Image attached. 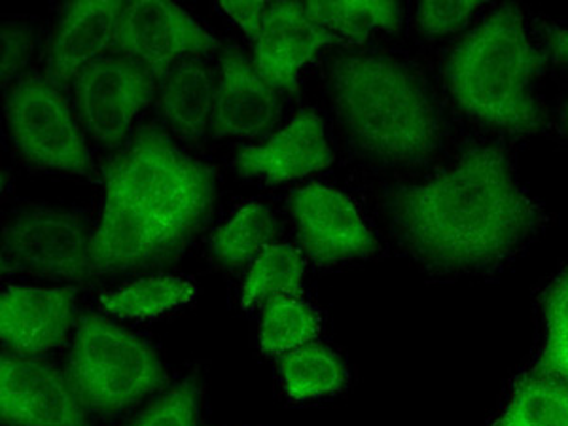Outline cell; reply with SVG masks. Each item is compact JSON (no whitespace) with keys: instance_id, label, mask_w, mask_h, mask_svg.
<instances>
[{"instance_id":"obj_1","label":"cell","mask_w":568,"mask_h":426,"mask_svg":"<svg viewBox=\"0 0 568 426\" xmlns=\"http://www.w3.org/2000/svg\"><path fill=\"white\" fill-rule=\"evenodd\" d=\"M385 213L396 240L433 272H491L542 230L500 146H470L425 181L388 190Z\"/></svg>"},{"instance_id":"obj_2","label":"cell","mask_w":568,"mask_h":426,"mask_svg":"<svg viewBox=\"0 0 568 426\" xmlns=\"http://www.w3.org/2000/svg\"><path fill=\"white\" fill-rule=\"evenodd\" d=\"M93 235V281L176 264L213 219L216 169L187 154L163 128L142 125L103 169Z\"/></svg>"},{"instance_id":"obj_3","label":"cell","mask_w":568,"mask_h":426,"mask_svg":"<svg viewBox=\"0 0 568 426\" xmlns=\"http://www.w3.org/2000/svg\"><path fill=\"white\" fill-rule=\"evenodd\" d=\"M326 91L337 135L356 160L415 169L438 155L446 120L414 61L383 50H345L328 61Z\"/></svg>"},{"instance_id":"obj_4","label":"cell","mask_w":568,"mask_h":426,"mask_svg":"<svg viewBox=\"0 0 568 426\" xmlns=\"http://www.w3.org/2000/svg\"><path fill=\"white\" fill-rule=\"evenodd\" d=\"M546 65L532 44L524 13L514 4L493 10L453 48L444 80L466 116L511 135H532L546 125L535 82Z\"/></svg>"},{"instance_id":"obj_5","label":"cell","mask_w":568,"mask_h":426,"mask_svg":"<svg viewBox=\"0 0 568 426\" xmlns=\"http://www.w3.org/2000/svg\"><path fill=\"white\" fill-rule=\"evenodd\" d=\"M67 372L80 400L99 417H116L162 390L168 368L144 337L88 313L78 321Z\"/></svg>"},{"instance_id":"obj_6","label":"cell","mask_w":568,"mask_h":426,"mask_svg":"<svg viewBox=\"0 0 568 426\" xmlns=\"http://www.w3.org/2000/svg\"><path fill=\"white\" fill-rule=\"evenodd\" d=\"M95 224L80 211L23 203L4 216L2 275L53 284H91L90 245Z\"/></svg>"},{"instance_id":"obj_7","label":"cell","mask_w":568,"mask_h":426,"mask_svg":"<svg viewBox=\"0 0 568 426\" xmlns=\"http://www.w3.org/2000/svg\"><path fill=\"white\" fill-rule=\"evenodd\" d=\"M4 120L16 154L29 168L93 176L90 146L72 99L42 72H27L4 91Z\"/></svg>"},{"instance_id":"obj_8","label":"cell","mask_w":568,"mask_h":426,"mask_svg":"<svg viewBox=\"0 0 568 426\" xmlns=\"http://www.w3.org/2000/svg\"><path fill=\"white\" fill-rule=\"evenodd\" d=\"M71 93L85 136L118 150L135 133L142 110L158 98V78L120 53H109L74 78Z\"/></svg>"},{"instance_id":"obj_9","label":"cell","mask_w":568,"mask_h":426,"mask_svg":"<svg viewBox=\"0 0 568 426\" xmlns=\"http://www.w3.org/2000/svg\"><path fill=\"white\" fill-rule=\"evenodd\" d=\"M220 48L222 42L175 2L141 0L125 4L114 50L160 78L176 63Z\"/></svg>"},{"instance_id":"obj_10","label":"cell","mask_w":568,"mask_h":426,"mask_svg":"<svg viewBox=\"0 0 568 426\" xmlns=\"http://www.w3.org/2000/svg\"><path fill=\"white\" fill-rule=\"evenodd\" d=\"M294 232L305 258L317 265H336L372 258L379 243L349 195L313 182L288 197Z\"/></svg>"},{"instance_id":"obj_11","label":"cell","mask_w":568,"mask_h":426,"mask_svg":"<svg viewBox=\"0 0 568 426\" xmlns=\"http://www.w3.org/2000/svg\"><path fill=\"white\" fill-rule=\"evenodd\" d=\"M0 419L4 426H91L67 368L8 351L0 358Z\"/></svg>"},{"instance_id":"obj_12","label":"cell","mask_w":568,"mask_h":426,"mask_svg":"<svg viewBox=\"0 0 568 426\" xmlns=\"http://www.w3.org/2000/svg\"><path fill=\"white\" fill-rule=\"evenodd\" d=\"M78 286H8L0 296V342L8 353L44 356L77 329Z\"/></svg>"},{"instance_id":"obj_13","label":"cell","mask_w":568,"mask_h":426,"mask_svg":"<svg viewBox=\"0 0 568 426\" xmlns=\"http://www.w3.org/2000/svg\"><path fill=\"white\" fill-rule=\"evenodd\" d=\"M281 116V91L262 77L254 59L241 48H224L216 74L213 139H262L275 130Z\"/></svg>"},{"instance_id":"obj_14","label":"cell","mask_w":568,"mask_h":426,"mask_svg":"<svg viewBox=\"0 0 568 426\" xmlns=\"http://www.w3.org/2000/svg\"><path fill=\"white\" fill-rule=\"evenodd\" d=\"M125 2H71L61 8L44 50L42 74L71 90L85 67L116 48L118 23Z\"/></svg>"},{"instance_id":"obj_15","label":"cell","mask_w":568,"mask_h":426,"mask_svg":"<svg viewBox=\"0 0 568 426\" xmlns=\"http://www.w3.org/2000/svg\"><path fill=\"white\" fill-rule=\"evenodd\" d=\"M334 160L323 118L305 110L267 141L241 150L233 169L246 179L277 184L321 173Z\"/></svg>"},{"instance_id":"obj_16","label":"cell","mask_w":568,"mask_h":426,"mask_svg":"<svg viewBox=\"0 0 568 426\" xmlns=\"http://www.w3.org/2000/svg\"><path fill=\"white\" fill-rule=\"evenodd\" d=\"M334 42L305 2H272L252 59L273 88L294 93L304 67Z\"/></svg>"},{"instance_id":"obj_17","label":"cell","mask_w":568,"mask_h":426,"mask_svg":"<svg viewBox=\"0 0 568 426\" xmlns=\"http://www.w3.org/2000/svg\"><path fill=\"white\" fill-rule=\"evenodd\" d=\"M216 77L201 59H186L158 78V109L168 133L200 142L213 125Z\"/></svg>"},{"instance_id":"obj_18","label":"cell","mask_w":568,"mask_h":426,"mask_svg":"<svg viewBox=\"0 0 568 426\" xmlns=\"http://www.w3.org/2000/svg\"><path fill=\"white\" fill-rule=\"evenodd\" d=\"M195 284L179 275H146L123 284L116 291L103 292L99 304L110 317L125 321H152L171 311L181 310L195 297Z\"/></svg>"},{"instance_id":"obj_19","label":"cell","mask_w":568,"mask_h":426,"mask_svg":"<svg viewBox=\"0 0 568 426\" xmlns=\"http://www.w3.org/2000/svg\"><path fill=\"white\" fill-rule=\"evenodd\" d=\"M278 372L284 393L294 402L334 396L349 382V372L342 356L315 342L281 355Z\"/></svg>"},{"instance_id":"obj_20","label":"cell","mask_w":568,"mask_h":426,"mask_svg":"<svg viewBox=\"0 0 568 426\" xmlns=\"http://www.w3.org/2000/svg\"><path fill=\"white\" fill-rule=\"evenodd\" d=\"M278 222L272 209L251 201L232 214L211 237V256L230 270L251 265L277 240Z\"/></svg>"},{"instance_id":"obj_21","label":"cell","mask_w":568,"mask_h":426,"mask_svg":"<svg viewBox=\"0 0 568 426\" xmlns=\"http://www.w3.org/2000/svg\"><path fill=\"white\" fill-rule=\"evenodd\" d=\"M307 258L291 243H273L252 262L246 273L241 307L256 310L284 296H302Z\"/></svg>"},{"instance_id":"obj_22","label":"cell","mask_w":568,"mask_h":426,"mask_svg":"<svg viewBox=\"0 0 568 426\" xmlns=\"http://www.w3.org/2000/svg\"><path fill=\"white\" fill-rule=\"evenodd\" d=\"M307 12L336 42L358 48L377 31L396 33L404 23L398 2H305Z\"/></svg>"},{"instance_id":"obj_23","label":"cell","mask_w":568,"mask_h":426,"mask_svg":"<svg viewBox=\"0 0 568 426\" xmlns=\"http://www.w3.org/2000/svg\"><path fill=\"white\" fill-rule=\"evenodd\" d=\"M323 318L302 296H284L262 307L258 339L265 355H284L317 339Z\"/></svg>"},{"instance_id":"obj_24","label":"cell","mask_w":568,"mask_h":426,"mask_svg":"<svg viewBox=\"0 0 568 426\" xmlns=\"http://www.w3.org/2000/svg\"><path fill=\"white\" fill-rule=\"evenodd\" d=\"M497 426H568V383L546 375L525 377Z\"/></svg>"},{"instance_id":"obj_25","label":"cell","mask_w":568,"mask_h":426,"mask_svg":"<svg viewBox=\"0 0 568 426\" xmlns=\"http://www.w3.org/2000/svg\"><path fill=\"white\" fill-rule=\"evenodd\" d=\"M546 343L532 374L568 383V265L542 297Z\"/></svg>"},{"instance_id":"obj_26","label":"cell","mask_w":568,"mask_h":426,"mask_svg":"<svg viewBox=\"0 0 568 426\" xmlns=\"http://www.w3.org/2000/svg\"><path fill=\"white\" fill-rule=\"evenodd\" d=\"M203 383L197 374L163 390L128 426H200Z\"/></svg>"},{"instance_id":"obj_27","label":"cell","mask_w":568,"mask_h":426,"mask_svg":"<svg viewBox=\"0 0 568 426\" xmlns=\"http://www.w3.org/2000/svg\"><path fill=\"white\" fill-rule=\"evenodd\" d=\"M2 63L0 82L2 91L10 90L21 77H26L37 52V29L27 20L2 21Z\"/></svg>"},{"instance_id":"obj_28","label":"cell","mask_w":568,"mask_h":426,"mask_svg":"<svg viewBox=\"0 0 568 426\" xmlns=\"http://www.w3.org/2000/svg\"><path fill=\"white\" fill-rule=\"evenodd\" d=\"M484 2H420L415 10V26L425 37H447L466 29Z\"/></svg>"},{"instance_id":"obj_29","label":"cell","mask_w":568,"mask_h":426,"mask_svg":"<svg viewBox=\"0 0 568 426\" xmlns=\"http://www.w3.org/2000/svg\"><path fill=\"white\" fill-rule=\"evenodd\" d=\"M270 4L272 2H262V0H254V2L226 0V2H220V10L226 13L230 20L235 21L246 39L251 40V44H254L262 33Z\"/></svg>"},{"instance_id":"obj_30","label":"cell","mask_w":568,"mask_h":426,"mask_svg":"<svg viewBox=\"0 0 568 426\" xmlns=\"http://www.w3.org/2000/svg\"><path fill=\"white\" fill-rule=\"evenodd\" d=\"M544 34L548 40L549 52L551 58L556 61L557 65L568 69V29L565 27L546 26L544 27ZM559 131L562 135L568 136V95L562 101L561 110H559Z\"/></svg>"}]
</instances>
